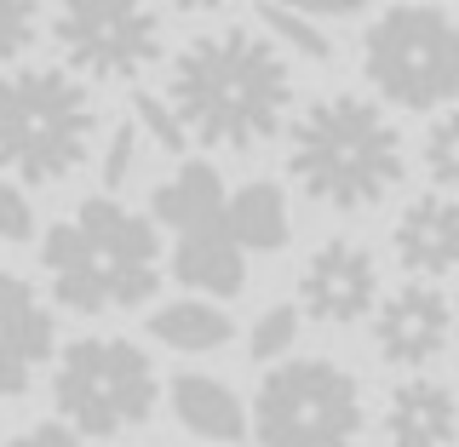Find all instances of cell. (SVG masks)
Here are the masks:
<instances>
[{
    "mask_svg": "<svg viewBox=\"0 0 459 447\" xmlns=\"http://www.w3.org/2000/svg\"><path fill=\"white\" fill-rule=\"evenodd\" d=\"M293 339H299V310L276 305V310L258 315V327H253V356L258 362H281V356L293 350Z\"/></svg>",
    "mask_w": 459,
    "mask_h": 447,
    "instance_id": "obj_21",
    "label": "cell"
},
{
    "mask_svg": "<svg viewBox=\"0 0 459 447\" xmlns=\"http://www.w3.org/2000/svg\"><path fill=\"white\" fill-rule=\"evenodd\" d=\"M57 47L81 75L138 81L161 57V18L150 0H64Z\"/></svg>",
    "mask_w": 459,
    "mask_h": 447,
    "instance_id": "obj_8",
    "label": "cell"
},
{
    "mask_svg": "<svg viewBox=\"0 0 459 447\" xmlns=\"http://www.w3.org/2000/svg\"><path fill=\"white\" fill-rule=\"evenodd\" d=\"M52 356V315L35 287L0 270V396H23Z\"/></svg>",
    "mask_w": 459,
    "mask_h": 447,
    "instance_id": "obj_11",
    "label": "cell"
},
{
    "mask_svg": "<svg viewBox=\"0 0 459 447\" xmlns=\"http://www.w3.org/2000/svg\"><path fill=\"white\" fill-rule=\"evenodd\" d=\"M172 413H178V425L190 430L201 442H241L247 436V413H241V401L230 396V384L207 379V373H184V379H172Z\"/></svg>",
    "mask_w": 459,
    "mask_h": 447,
    "instance_id": "obj_15",
    "label": "cell"
},
{
    "mask_svg": "<svg viewBox=\"0 0 459 447\" xmlns=\"http://www.w3.org/2000/svg\"><path fill=\"white\" fill-rule=\"evenodd\" d=\"M35 29H40V0H0V64L29 52Z\"/></svg>",
    "mask_w": 459,
    "mask_h": 447,
    "instance_id": "obj_20",
    "label": "cell"
},
{
    "mask_svg": "<svg viewBox=\"0 0 459 447\" xmlns=\"http://www.w3.org/2000/svg\"><path fill=\"white\" fill-rule=\"evenodd\" d=\"M40 264L52 276V293L64 310H133L150 305L161 287V229L121 201L92 195L40 236Z\"/></svg>",
    "mask_w": 459,
    "mask_h": 447,
    "instance_id": "obj_2",
    "label": "cell"
},
{
    "mask_svg": "<svg viewBox=\"0 0 459 447\" xmlns=\"http://www.w3.org/2000/svg\"><path fill=\"white\" fill-rule=\"evenodd\" d=\"M396 253L413 276L425 281H442L454 276V258H459V207H454V190H430L420 195L396 224Z\"/></svg>",
    "mask_w": 459,
    "mask_h": 447,
    "instance_id": "obj_12",
    "label": "cell"
},
{
    "mask_svg": "<svg viewBox=\"0 0 459 447\" xmlns=\"http://www.w3.org/2000/svg\"><path fill=\"white\" fill-rule=\"evenodd\" d=\"M362 69L396 109H442L459 92V40L448 12L391 6L362 40Z\"/></svg>",
    "mask_w": 459,
    "mask_h": 447,
    "instance_id": "obj_7",
    "label": "cell"
},
{
    "mask_svg": "<svg viewBox=\"0 0 459 447\" xmlns=\"http://www.w3.org/2000/svg\"><path fill=\"white\" fill-rule=\"evenodd\" d=\"M172 12H219V6H230V0H167Z\"/></svg>",
    "mask_w": 459,
    "mask_h": 447,
    "instance_id": "obj_28",
    "label": "cell"
},
{
    "mask_svg": "<svg viewBox=\"0 0 459 447\" xmlns=\"http://www.w3.org/2000/svg\"><path fill=\"white\" fill-rule=\"evenodd\" d=\"M172 276L195 293H212V298H236L247 287V253L224 236V224H201V229H184L178 247H172Z\"/></svg>",
    "mask_w": 459,
    "mask_h": 447,
    "instance_id": "obj_13",
    "label": "cell"
},
{
    "mask_svg": "<svg viewBox=\"0 0 459 447\" xmlns=\"http://www.w3.org/2000/svg\"><path fill=\"white\" fill-rule=\"evenodd\" d=\"M281 6H293L299 18H327V23H339V18H362L368 0H281Z\"/></svg>",
    "mask_w": 459,
    "mask_h": 447,
    "instance_id": "obj_26",
    "label": "cell"
},
{
    "mask_svg": "<svg viewBox=\"0 0 459 447\" xmlns=\"http://www.w3.org/2000/svg\"><path fill=\"white\" fill-rule=\"evenodd\" d=\"M224 236L236 241L241 253H276L287 247L293 224H287V201L276 184H247V190L224 195V212H219Z\"/></svg>",
    "mask_w": 459,
    "mask_h": 447,
    "instance_id": "obj_16",
    "label": "cell"
},
{
    "mask_svg": "<svg viewBox=\"0 0 459 447\" xmlns=\"http://www.w3.org/2000/svg\"><path fill=\"white\" fill-rule=\"evenodd\" d=\"M57 413L81 430V436H121V430L143 425L161 401V379H155L150 356L126 339H75L57 362L52 379Z\"/></svg>",
    "mask_w": 459,
    "mask_h": 447,
    "instance_id": "obj_6",
    "label": "cell"
},
{
    "mask_svg": "<svg viewBox=\"0 0 459 447\" xmlns=\"http://www.w3.org/2000/svg\"><path fill=\"white\" fill-rule=\"evenodd\" d=\"M258 18H264V35L287 40L293 52L316 57V64H327V57H333V40H327L322 29H316V18H299V12H293V6H281V0H270V6L258 12Z\"/></svg>",
    "mask_w": 459,
    "mask_h": 447,
    "instance_id": "obj_19",
    "label": "cell"
},
{
    "mask_svg": "<svg viewBox=\"0 0 459 447\" xmlns=\"http://www.w3.org/2000/svg\"><path fill=\"white\" fill-rule=\"evenodd\" d=\"M258 447H351L362 436V384L327 356L276 362L253 391Z\"/></svg>",
    "mask_w": 459,
    "mask_h": 447,
    "instance_id": "obj_5",
    "label": "cell"
},
{
    "mask_svg": "<svg viewBox=\"0 0 459 447\" xmlns=\"http://www.w3.org/2000/svg\"><path fill=\"white\" fill-rule=\"evenodd\" d=\"M287 172L322 207L362 212V207H379L402 184V138L379 104H368L356 92H333V98H316L293 121Z\"/></svg>",
    "mask_w": 459,
    "mask_h": 447,
    "instance_id": "obj_3",
    "label": "cell"
},
{
    "mask_svg": "<svg viewBox=\"0 0 459 447\" xmlns=\"http://www.w3.org/2000/svg\"><path fill=\"white\" fill-rule=\"evenodd\" d=\"M299 298L316 322H356V315L373 310L379 298V270H373V253L356 247V241H327V247L310 253L305 276H299Z\"/></svg>",
    "mask_w": 459,
    "mask_h": 447,
    "instance_id": "obj_9",
    "label": "cell"
},
{
    "mask_svg": "<svg viewBox=\"0 0 459 447\" xmlns=\"http://www.w3.org/2000/svg\"><path fill=\"white\" fill-rule=\"evenodd\" d=\"M0 241H35V212H29L23 190L0 178Z\"/></svg>",
    "mask_w": 459,
    "mask_h": 447,
    "instance_id": "obj_24",
    "label": "cell"
},
{
    "mask_svg": "<svg viewBox=\"0 0 459 447\" xmlns=\"http://www.w3.org/2000/svg\"><path fill=\"white\" fill-rule=\"evenodd\" d=\"M150 212H155L150 224H167V229H178V236H184V229H201V224H219V212H224V178L207 161H190V167H178L161 190H155Z\"/></svg>",
    "mask_w": 459,
    "mask_h": 447,
    "instance_id": "obj_17",
    "label": "cell"
},
{
    "mask_svg": "<svg viewBox=\"0 0 459 447\" xmlns=\"http://www.w3.org/2000/svg\"><path fill=\"white\" fill-rule=\"evenodd\" d=\"M12 447H81V442H75V430H64V425H35L29 436H18Z\"/></svg>",
    "mask_w": 459,
    "mask_h": 447,
    "instance_id": "obj_27",
    "label": "cell"
},
{
    "mask_svg": "<svg viewBox=\"0 0 459 447\" xmlns=\"http://www.w3.org/2000/svg\"><path fill=\"white\" fill-rule=\"evenodd\" d=\"M150 333L161 339V344H172V350H190V356H201V350H219V344H230V315L219 310V305H201V298H184V305H161L150 315Z\"/></svg>",
    "mask_w": 459,
    "mask_h": 447,
    "instance_id": "obj_18",
    "label": "cell"
},
{
    "mask_svg": "<svg viewBox=\"0 0 459 447\" xmlns=\"http://www.w3.org/2000/svg\"><path fill=\"white\" fill-rule=\"evenodd\" d=\"M133 155H138V126L126 121V126H115L109 155H104V184H109V190H121V184H126V167H133Z\"/></svg>",
    "mask_w": 459,
    "mask_h": 447,
    "instance_id": "obj_25",
    "label": "cell"
},
{
    "mask_svg": "<svg viewBox=\"0 0 459 447\" xmlns=\"http://www.w3.org/2000/svg\"><path fill=\"white\" fill-rule=\"evenodd\" d=\"M98 133L92 92L64 69H6L0 75V167L29 184L69 178Z\"/></svg>",
    "mask_w": 459,
    "mask_h": 447,
    "instance_id": "obj_4",
    "label": "cell"
},
{
    "mask_svg": "<svg viewBox=\"0 0 459 447\" xmlns=\"http://www.w3.org/2000/svg\"><path fill=\"white\" fill-rule=\"evenodd\" d=\"M448 333H454V310H448V298H442L430 281H413V287H402V293H391L379 305V315H373L379 356L396 362V367L437 362L442 344H448Z\"/></svg>",
    "mask_w": 459,
    "mask_h": 447,
    "instance_id": "obj_10",
    "label": "cell"
},
{
    "mask_svg": "<svg viewBox=\"0 0 459 447\" xmlns=\"http://www.w3.org/2000/svg\"><path fill=\"white\" fill-rule=\"evenodd\" d=\"M133 115H138V126L150 133L161 150H184V133H178V121H172V109H167V98H150V92H133Z\"/></svg>",
    "mask_w": 459,
    "mask_h": 447,
    "instance_id": "obj_23",
    "label": "cell"
},
{
    "mask_svg": "<svg viewBox=\"0 0 459 447\" xmlns=\"http://www.w3.org/2000/svg\"><path fill=\"white\" fill-rule=\"evenodd\" d=\"M425 161H430V184H437V190H454V178H459V126H454V109H448V121H437L425 133Z\"/></svg>",
    "mask_w": 459,
    "mask_h": 447,
    "instance_id": "obj_22",
    "label": "cell"
},
{
    "mask_svg": "<svg viewBox=\"0 0 459 447\" xmlns=\"http://www.w3.org/2000/svg\"><path fill=\"white\" fill-rule=\"evenodd\" d=\"M287 104H293V75L270 35L219 29V35H195L172 57L167 109L178 133L207 150L247 155L270 143L287 121Z\"/></svg>",
    "mask_w": 459,
    "mask_h": 447,
    "instance_id": "obj_1",
    "label": "cell"
},
{
    "mask_svg": "<svg viewBox=\"0 0 459 447\" xmlns=\"http://www.w3.org/2000/svg\"><path fill=\"white\" fill-rule=\"evenodd\" d=\"M385 430L396 447H454V391L430 379L402 384V391H391Z\"/></svg>",
    "mask_w": 459,
    "mask_h": 447,
    "instance_id": "obj_14",
    "label": "cell"
}]
</instances>
